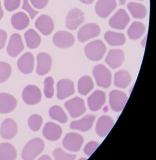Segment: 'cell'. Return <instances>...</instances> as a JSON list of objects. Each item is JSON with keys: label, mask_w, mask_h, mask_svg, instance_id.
I'll return each instance as SVG.
<instances>
[{"label": "cell", "mask_w": 156, "mask_h": 160, "mask_svg": "<svg viewBox=\"0 0 156 160\" xmlns=\"http://www.w3.org/2000/svg\"><path fill=\"white\" fill-rule=\"evenodd\" d=\"M45 145L39 138L30 140L22 151V158L24 160H33L43 151Z\"/></svg>", "instance_id": "cell-1"}, {"label": "cell", "mask_w": 156, "mask_h": 160, "mask_svg": "<svg viewBox=\"0 0 156 160\" xmlns=\"http://www.w3.org/2000/svg\"><path fill=\"white\" fill-rule=\"evenodd\" d=\"M107 48L101 40H95L87 44L85 47V53L92 61L101 60L105 54Z\"/></svg>", "instance_id": "cell-2"}, {"label": "cell", "mask_w": 156, "mask_h": 160, "mask_svg": "<svg viewBox=\"0 0 156 160\" xmlns=\"http://www.w3.org/2000/svg\"><path fill=\"white\" fill-rule=\"evenodd\" d=\"M93 74L96 80L98 86L104 88H108L111 83V74L110 71L103 65L95 66L93 70Z\"/></svg>", "instance_id": "cell-3"}, {"label": "cell", "mask_w": 156, "mask_h": 160, "mask_svg": "<svg viewBox=\"0 0 156 160\" xmlns=\"http://www.w3.org/2000/svg\"><path fill=\"white\" fill-rule=\"evenodd\" d=\"M100 26L95 23H88L83 26L78 31V39L80 42H85L100 34Z\"/></svg>", "instance_id": "cell-4"}, {"label": "cell", "mask_w": 156, "mask_h": 160, "mask_svg": "<svg viewBox=\"0 0 156 160\" xmlns=\"http://www.w3.org/2000/svg\"><path fill=\"white\" fill-rule=\"evenodd\" d=\"M22 97L24 102L29 105L38 104L42 99V94L40 89L34 85L26 87L22 91Z\"/></svg>", "instance_id": "cell-5"}, {"label": "cell", "mask_w": 156, "mask_h": 160, "mask_svg": "<svg viewBox=\"0 0 156 160\" xmlns=\"http://www.w3.org/2000/svg\"><path fill=\"white\" fill-rule=\"evenodd\" d=\"M130 21V18L126 11L120 9L109 20V25L114 29L123 30L125 29Z\"/></svg>", "instance_id": "cell-6"}, {"label": "cell", "mask_w": 156, "mask_h": 160, "mask_svg": "<svg viewBox=\"0 0 156 160\" xmlns=\"http://www.w3.org/2000/svg\"><path fill=\"white\" fill-rule=\"evenodd\" d=\"M85 20V15L78 8L73 9L69 11L66 17V28L71 30H75Z\"/></svg>", "instance_id": "cell-7"}, {"label": "cell", "mask_w": 156, "mask_h": 160, "mask_svg": "<svg viewBox=\"0 0 156 160\" xmlns=\"http://www.w3.org/2000/svg\"><path fill=\"white\" fill-rule=\"evenodd\" d=\"M65 106L69 112L71 117L73 118L80 117L85 112L84 102L79 97H75L66 102Z\"/></svg>", "instance_id": "cell-8"}, {"label": "cell", "mask_w": 156, "mask_h": 160, "mask_svg": "<svg viewBox=\"0 0 156 160\" xmlns=\"http://www.w3.org/2000/svg\"><path fill=\"white\" fill-rule=\"evenodd\" d=\"M117 6L116 0H98L95 6V10L99 16L107 18Z\"/></svg>", "instance_id": "cell-9"}, {"label": "cell", "mask_w": 156, "mask_h": 160, "mask_svg": "<svg viewBox=\"0 0 156 160\" xmlns=\"http://www.w3.org/2000/svg\"><path fill=\"white\" fill-rule=\"evenodd\" d=\"M83 138L81 135L75 133H69L64 138V148L68 151L77 152L80 151L83 143Z\"/></svg>", "instance_id": "cell-10"}, {"label": "cell", "mask_w": 156, "mask_h": 160, "mask_svg": "<svg viewBox=\"0 0 156 160\" xmlns=\"http://www.w3.org/2000/svg\"><path fill=\"white\" fill-rule=\"evenodd\" d=\"M127 97L125 93L119 90H113L110 93V105L115 112H120L127 102Z\"/></svg>", "instance_id": "cell-11"}, {"label": "cell", "mask_w": 156, "mask_h": 160, "mask_svg": "<svg viewBox=\"0 0 156 160\" xmlns=\"http://www.w3.org/2000/svg\"><path fill=\"white\" fill-rule=\"evenodd\" d=\"M53 42L57 47L68 48L73 46L75 38L72 34L66 31H59L53 38Z\"/></svg>", "instance_id": "cell-12"}, {"label": "cell", "mask_w": 156, "mask_h": 160, "mask_svg": "<svg viewBox=\"0 0 156 160\" xmlns=\"http://www.w3.org/2000/svg\"><path fill=\"white\" fill-rule=\"evenodd\" d=\"M18 132V126L16 122L11 118H7L1 124L0 135L6 139L13 138Z\"/></svg>", "instance_id": "cell-13"}, {"label": "cell", "mask_w": 156, "mask_h": 160, "mask_svg": "<svg viewBox=\"0 0 156 160\" xmlns=\"http://www.w3.org/2000/svg\"><path fill=\"white\" fill-rule=\"evenodd\" d=\"M57 97L62 100L74 93V83L71 80L64 78L57 83Z\"/></svg>", "instance_id": "cell-14"}, {"label": "cell", "mask_w": 156, "mask_h": 160, "mask_svg": "<svg viewBox=\"0 0 156 160\" xmlns=\"http://www.w3.org/2000/svg\"><path fill=\"white\" fill-rule=\"evenodd\" d=\"M17 102L12 95L7 93H0V113H11L16 108Z\"/></svg>", "instance_id": "cell-15"}, {"label": "cell", "mask_w": 156, "mask_h": 160, "mask_svg": "<svg viewBox=\"0 0 156 160\" xmlns=\"http://www.w3.org/2000/svg\"><path fill=\"white\" fill-rule=\"evenodd\" d=\"M24 49V44L20 35L18 34L12 35L7 49L9 55L12 57H16L22 52Z\"/></svg>", "instance_id": "cell-16"}, {"label": "cell", "mask_w": 156, "mask_h": 160, "mask_svg": "<svg viewBox=\"0 0 156 160\" xmlns=\"http://www.w3.org/2000/svg\"><path fill=\"white\" fill-rule=\"evenodd\" d=\"M35 27L44 35L51 34L54 29V23L50 17L46 15L40 16L35 23Z\"/></svg>", "instance_id": "cell-17"}, {"label": "cell", "mask_w": 156, "mask_h": 160, "mask_svg": "<svg viewBox=\"0 0 156 160\" xmlns=\"http://www.w3.org/2000/svg\"><path fill=\"white\" fill-rule=\"evenodd\" d=\"M125 60V54L120 49L110 50L105 58V62L113 69L122 65Z\"/></svg>", "instance_id": "cell-18"}, {"label": "cell", "mask_w": 156, "mask_h": 160, "mask_svg": "<svg viewBox=\"0 0 156 160\" xmlns=\"http://www.w3.org/2000/svg\"><path fill=\"white\" fill-rule=\"evenodd\" d=\"M37 72L39 75H44L50 71L52 61L50 55L46 52L40 53L37 57Z\"/></svg>", "instance_id": "cell-19"}, {"label": "cell", "mask_w": 156, "mask_h": 160, "mask_svg": "<svg viewBox=\"0 0 156 160\" xmlns=\"http://www.w3.org/2000/svg\"><path fill=\"white\" fill-rule=\"evenodd\" d=\"M19 71L25 74H30L33 72L34 66V57L31 52L24 53L17 62Z\"/></svg>", "instance_id": "cell-20"}, {"label": "cell", "mask_w": 156, "mask_h": 160, "mask_svg": "<svg viewBox=\"0 0 156 160\" xmlns=\"http://www.w3.org/2000/svg\"><path fill=\"white\" fill-rule=\"evenodd\" d=\"M61 128L53 122H47L43 130V134L46 138L50 141H56L61 136Z\"/></svg>", "instance_id": "cell-21"}, {"label": "cell", "mask_w": 156, "mask_h": 160, "mask_svg": "<svg viewBox=\"0 0 156 160\" xmlns=\"http://www.w3.org/2000/svg\"><path fill=\"white\" fill-rule=\"evenodd\" d=\"M114 124L113 118L108 116H102L98 120L96 132L99 136L105 137L108 135Z\"/></svg>", "instance_id": "cell-22"}, {"label": "cell", "mask_w": 156, "mask_h": 160, "mask_svg": "<svg viewBox=\"0 0 156 160\" xmlns=\"http://www.w3.org/2000/svg\"><path fill=\"white\" fill-rule=\"evenodd\" d=\"M87 102L91 111H99L105 103V93L103 91L96 90L89 97Z\"/></svg>", "instance_id": "cell-23"}, {"label": "cell", "mask_w": 156, "mask_h": 160, "mask_svg": "<svg viewBox=\"0 0 156 160\" xmlns=\"http://www.w3.org/2000/svg\"><path fill=\"white\" fill-rule=\"evenodd\" d=\"M95 118L94 115H87L80 120L73 121L71 123L70 127L71 129L78 130L83 132L89 131L92 127Z\"/></svg>", "instance_id": "cell-24"}, {"label": "cell", "mask_w": 156, "mask_h": 160, "mask_svg": "<svg viewBox=\"0 0 156 160\" xmlns=\"http://www.w3.org/2000/svg\"><path fill=\"white\" fill-rule=\"evenodd\" d=\"M29 18L25 13L18 12L11 18V24L15 29L19 31L23 30L29 25Z\"/></svg>", "instance_id": "cell-25"}, {"label": "cell", "mask_w": 156, "mask_h": 160, "mask_svg": "<svg viewBox=\"0 0 156 160\" xmlns=\"http://www.w3.org/2000/svg\"><path fill=\"white\" fill-rule=\"evenodd\" d=\"M17 155L16 149L12 145L7 142L0 144V160H16Z\"/></svg>", "instance_id": "cell-26"}, {"label": "cell", "mask_w": 156, "mask_h": 160, "mask_svg": "<svg viewBox=\"0 0 156 160\" xmlns=\"http://www.w3.org/2000/svg\"><path fill=\"white\" fill-rule=\"evenodd\" d=\"M104 38L106 42L111 46H123L126 42L125 37L124 34L113 31H107L105 34Z\"/></svg>", "instance_id": "cell-27"}, {"label": "cell", "mask_w": 156, "mask_h": 160, "mask_svg": "<svg viewBox=\"0 0 156 160\" xmlns=\"http://www.w3.org/2000/svg\"><path fill=\"white\" fill-rule=\"evenodd\" d=\"M145 31V25L141 22H135L131 24L127 30L129 38L132 40H138L144 35Z\"/></svg>", "instance_id": "cell-28"}, {"label": "cell", "mask_w": 156, "mask_h": 160, "mask_svg": "<svg viewBox=\"0 0 156 160\" xmlns=\"http://www.w3.org/2000/svg\"><path fill=\"white\" fill-rule=\"evenodd\" d=\"M132 78L127 71L121 70L115 75V85L120 88H126L131 83Z\"/></svg>", "instance_id": "cell-29"}, {"label": "cell", "mask_w": 156, "mask_h": 160, "mask_svg": "<svg viewBox=\"0 0 156 160\" xmlns=\"http://www.w3.org/2000/svg\"><path fill=\"white\" fill-rule=\"evenodd\" d=\"M127 8L134 18L143 19L147 16V8L142 4L129 2L127 4Z\"/></svg>", "instance_id": "cell-30"}, {"label": "cell", "mask_w": 156, "mask_h": 160, "mask_svg": "<svg viewBox=\"0 0 156 160\" xmlns=\"http://www.w3.org/2000/svg\"><path fill=\"white\" fill-rule=\"evenodd\" d=\"M25 38L28 47L34 49L38 47L41 43V38L38 33L33 29H30L25 33Z\"/></svg>", "instance_id": "cell-31"}, {"label": "cell", "mask_w": 156, "mask_h": 160, "mask_svg": "<svg viewBox=\"0 0 156 160\" xmlns=\"http://www.w3.org/2000/svg\"><path fill=\"white\" fill-rule=\"evenodd\" d=\"M94 88V83L91 77L84 76L78 81V90L80 94L86 95Z\"/></svg>", "instance_id": "cell-32"}, {"label": "cell", "mask_w": 156, "mask_h": 160, "mask_svg": "<svg viewBox=\"0 0 156 160\" xmlns=\"http://www.w3.org/2000/svg\"><path fill=\"white\" fill-rule=\"evenodd\" d=\"M49 115L53 120L65 123L67 122L68 118L64 110L59 106H53L49 109Z\"/></svg>", "instance_id": "cell-33"}, {"label": "cell", "mask_w": 156, "mask_h": 160, "mask_svg": "<svg viewBox=\"0 0 156 160\" xmlns=\"http://www.w3.org/2000/svg\"><path fill=\"white\" fill-rule=\"evenodd\" d=\"M12 73V68L9 64L4 62H0V83L6 82Z\"/></svg>", "instance_id": "cell-34"}, {"label": "cell", "mask_w": 156, "mask_h": 160, "mask_svg": "<svg viewBox=\"0 0 156 160\" xmlns=\"http://www.w3.org/2000/svg\"><path fill=\"white\" fill-rule=\"evenodd\" d=\"M28 126L32 131H37L40 129L43 123V118L38 114L31 115L28 119Z\"/></svg>", "instance_id": "cell-35"}, {"label": "cell", "mask_w": 156, "mask_h": 160, "mask_svg": "<svg viewBox=\"0 0 156 160\" xmlns=\"http://www.w3.org/2000/svg\"><path fill=\"white\" fill-rule=\"evenodd\" d=\"M54 81L52 77H48L46 78L44 82V92L46 97L51 98L54 94Z\"/></svg>", "instance_id": "cell-36"}, {"label": "cell", "mask_w": 156, "mask_h": 160, "mask_svg": "<svg viewBox=\"0 0 156 160\" xmlns=\"http://www.w3.org/2000/svg\"><path fill=\"white\" fill-rule=\"evenodd\" d=\"M53 155L56 160H75L76 158L75 155L70 154L66 153L65 151L60 148L54 150L53 152Z\"/></svg>", "instance_id": "cell-37"}, {"label": "cell", "mask_w": 156, "mask_h": 160, "mask_svg": "<svg viewBox=\"0 0 156 160\" xmlns=\"http://www.w3.org/2000/svg\"><path fill=\"white\" fill-rule=\"evenodd\" d=\"M20 0H4V6L9 12L17 9L20 6Z\"/></svg>", "instance_id": "cell-38"}, {"label": "cell", "mask_w": 156, "mask_h": 160, "mask_svg": "<svg viewBox=\"0 0 156 160\" xmlns=\"http://www.w3.org/2000/svg\"><path fill=\"white\" fill-rule=\"evenodd\" d=\"M99 146V143L98 142H89L85 146L84 152L86 155L91 156V155H92L95 151L98 148Z\"/></svg>", "instance_id": "cell-39"}, {"label": "cell", "mask_w": 156, "mask_h": 160, "mask_svg": "<svg viewBox=\"0 0 156 160\" xmlns=\"http://www.w3.org/2000/svg\"><path fill=\"white\" fill-rule=\"evenodd\" d=\"M22 9L25 10L29 13L32 19L34 18L38 14V11L35 10L31 7L28 0H23V5L22 7Z\"/></svg>", "instance_id": "cell-40"}, {"label": "cell", "mask_w": 156, "mask_h": 160, "mask_svg": "<svg viewBox=\"0 0 156 160\" xmlns=\"http://www.w3.org/2000/svg\"><path fill=\"white\" fill-rule=\"evenodd\" d=\"M34 7L37 9H42L48 3L49 0H30Z\"/></svg>", "instance_id": "cell-41"}, {"label": "cell", "mask_w": 156, "mask_h": 160, "mask_svg": "<svg viewBox=\"0 0 156 160\" xmlns=\"http://www.w3.org/2000/svg\"><path fill=\"white\" fill-rule=\"evenodd\" d=\"M7 34L5 31L0 29V50L2 49L6 44Z\"/></svg>", "instance_id": "cell-42"}, {"label": "cell", "mask_w": 156, "mask_h": 160, "mask_svg": "<svg viewBox=\"0 0 156 160\" xmlns=\"http://www.w3.org/2000/svg\"><path fill=\"white\" fill-rule=\"evenodd\" d=\"M80 2L85 4H90L94 2L95 0H80Z\"/></svg>", "instance_id": "cell-43"}, {"label": "cell", "mask_w": 156, "mask_h": 160, "mask_svg": "<svg viewBox=\"0 0 156 160\" xmlns=\"http://www.w3.org/2000/svg\"><path fill=\"white\" fill-rule=\"evenodd\" d=\"M39 160H51V157L49 156V155H43L42 157H41L40 158H39Z\"/></svg>", "instance_id": "cell-44"}, {"label": "cell", "mask_w": 156, "mask_h": 160, "mask_svg": "<svg viewBox=\"0 0 156 160\" xmlns=\"http://www.w3.org/2000/svg\"><path fill=\"white\" fill-rule=\"evenodd\" d=\"M3 11L2 10V7H1V2H0V20L2 19L3 17Z\"/></svg>", "instance_id": "cell-45"}, {"label": "cell", "mask_w": 156, "mask_h": 160, "mask_svg": "<svg viewBox=\"0 0 156 160\" xmlns=\"http://www.w3.org/2000/svg\"><path fill=\"white\" fill-rule=\"evenodd\" d=\"M147 36H145V38L142 41L141 44L142 46L144 48H145V44H146V42H147Z\"/></svg>", "instance_id": "cell-46"}, {"label": "cell", "mask_w": 156, "mask_h": 160, "mask_svg": "<svg viewBox=\"0 0 156 160\" xmlns=\"http://www.w3.org/2000/svg\"><path fill=\"white\" fill-rule=\"evenodd\" d=\"M120 5H124L125 4L126 0H118Z\"/></svg>", "instance_id": "cell-47"}, {"label": "cell", "mask_w": 156, "mask_h": 160, "mask_svg": "<svg viewBox=\"0 0 156 160\" xmlns=\"http://www.w3.org/2000/svg\"><path fill=\"white\" fill-rule=\"evenodd\" d=\"M139 1H142V0H139Z\"/></svg>", "instance_id": "cell-48"}]
</instances>
